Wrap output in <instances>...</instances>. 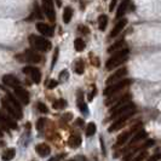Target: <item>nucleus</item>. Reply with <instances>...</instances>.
Here are the masks:
<instances>
[{
	"label": "nucleus",
	"instance_id": "f257e3e1",
	"mask_svg": "<svg viewBox=\"0 0 161 161\" xmlns=\"http://www.w3.org/2000/svg\"><path fill=\"white\" fill-rule=\"evenodd\" d=\"M1 103H3V107L5 108V110H6L12 117H15V119H17V120L23 117L22 109H21V106H19V101H16L13 97H11L9 95L8 97L1 99Z\"/></svg>",
	"mask_w": 161,
	"mask_h": 161
},
{
	"label": "nucleus",
	"instance_id": "f03ea898",
	"mask_svg": "<svg viewBox=\"0 0 161 161\" xmlns=\"http://www.w3.org/2000/svg\"><path fill=\"white\" fill-rule=\"evenodd\" d=\"M128 58V50L127 49H121L119 50L117 54H114L106 63V69L107 70H112L114 68H117V65L122 64L124 62L127 61Z\"/></svg>",
	"mask_w": 161,
	"mask_h": 161
},
{
	"label": "nucleus",
	"instance_id": "7ed1b4c3",
	"mask_svg": "<svg viewBox=\"0 0 161 161\" xmlns=\"http://www.w3.org/2000/svg\"><path fill=\"white\" fill-rule=\"evenodd\" d=\"M28 40H29V44L32 45L34 49L39 50V51L46 52V51H49L51 49V43L47 39L43 38V36H38L32 34V35L28 38Z\"/></svg>",
	"mask_w": 161,
	"mask_h": 161
},
{
	"label": "nucleus",
	"instance_id": "20e7f679",
	"mask_svg": "<svg viewBox=\"0 0 161 161\" xmlns=\"http://www.w3.org/2000/svg\"><path fill=\"white\" fill-rule=\"evenodd\" d=\"M132 84V80L131 79H121V80L117 81V82H114V84H112V85H108V87L104 91H103V93H104V96H113V95H115L117 92L119 91H121L122 89H125L126 86H128V85H131Z\"/></svg>",
	"mask_w": 161,
	"mask_h": 161
},
{
	"label": "nucleus",
	"instance_id": "39448f33",
	"mask_svg": "<svg viewBox=\"0 0 161 161\" xmlns=\"http://www.w3.org/2000/svg\"><path fill=\"white\" fill-rule=\"evenodd\" d=\"M0 127L5 131H9L10 128H17V124H16V120L15 117H12L9 113L5 114L3 112H0Z\"/></svg>",
	"mask_w": 161,
	"mask_h": 161
},
{
	"label": "nucleus",
	"instance_id": "423d86ee",
	"mask_svg": "<svg viewBox=\"0 0 161 161\" xmlns=\"http://www.w3.org/2000/svg\"><path fill=\"white\" fill-rule=\"evenodd\" d=\"M16 60L21 61V62L39 63L41 61V57H40V55L36 54L35 51H33V50H26L24 54L17 55V56H16Z\"/></svg>",
	"mask_w": 161,
	"mask_h": 161
},
{
	"label": "nucleus",
	"instance_id": "0eeeda50",
	"mask_svg": "<svg viewBox=\"0 0 161 161\" xmlns=\"http://www.w3.org/2000/svg\"><path fill=\"white\" fill-rule=\"evenodd\" d=\"M23 73L29 75V76L32 78V80L34 81L35 84H39L40 80H41V73H40V70H39L38 68H35V67L27 65V67L23 68Z\"/></svg>",
	"mask_w": 161,
	"mask_h": 161
},
{
	"label": "nucleus",
	"instance_id": "6e6552de",
	"mask_svg": "<svg viewBox=\"0 0 161 161\" xmlns=\"http://www.w3.org/2000/svg\"><path fill=\"white\" fill-rule=\"evenodd\" d=\"M43 9L45 11V15L47 16V18L55 22L56 19V13H55V8H54V3L52 0H43Z\"/></svg>",
	"mask_w": 161,
	"mask_h": 161
},
{
	"label": "nucleus",
	"instance_id": "1a4fd4ad",
	"mask_svg": "<svg viewBox=\"0 0 161 161\" xmlns=\"http://www.w3.org/2000/svg\"><path fill=\"white\" fill-rule=\"evenodd\" d=\"M139 126L141 125H137L132 127L130 131H126L124 133H121L119 137H117V144H115V147H120V145H122V144H125L127 141H128V138L134 133V132H137L138 131V128H139Z\"/></svg>",
	"mask_w": 161,
	"mask_h": 161
},
{
	"label": "nucleus",
	"instance_id": "9d476101",
	"mask_svg": "<svg viewBox=\"0 0 161 161\" xmlns=\"http://www.w3.org/2000/svg\"><path fill=\"white\" fill-rule=\"evenodd\" d=\"M126 74H127V69H126L125 67H124V68H120L119 70H117L113 75H110V76L108 78L107 81H106V84H107V85H112V84H114V82H117V81L124 79Z\"/></svg>",
	"mask_w": 161,
	"mask_h": 161
},
{
	"label": "nucleus",
	"instance_id": "9b49d317",
	"mask_svg": "<svg viewBox=\"0 0 161 161\" xmlns=\"http://www.w3.org/2000/svg\"><path fill=\"white\" fill-rule=\"evenodd\" d=\"M15 95H16V97L18 98V101H19L23 106H27L28 103H29V95H28V92L23 89V87H21V86L15 87Z\"/></svg>",
	"mask_w": 161,
	"mask_h": 161
},
{
	"label": "nucleus",
	"instance_id": "f8f14e48",
	"mask_svg": "<svg viewBox=\"0 0 161 161\" xmlns=\"http://www.w3.org/2000/svg\"><path fill=\"white\" fill-rule=\"evenodd\" d=\"M3 84L6 85V86H9V87H12V89H15L17 86H21L19 80H18L15 75H11V74H6V75L3 76Z\"/></svg>",
	"mask_w": 161,
	"mask_h": 161
},
{
	"label": "nucleus",
	"instance_id": "ddd939ff",
	"mask_svg": "<svg viewBox=\"0 0 161 161\" xmlns=\"http://www.w3.org/2000/svg\"><path fill=\"white\" fill-rule=\"evenodd\" d=\"M130 99H131V95H130V93H125V95L120 96V98L115 101V104H114L113 108L110 109V113H113L114 110H117V109H119L120 107H122L124 104L128 103V102H130Z\"/></svg>",
	"mask_w": 161,
	"mask_h": 161
},
{
	"label": "nucleus",
	"instance_id": "4468645a",
	"mask_svg": "<svg viewBox=\"0 0 161 161\" xmlns=\"http://www.w3.org/2000/svg\"><path fill=\"white\" fill-rule=\"evenodd\" d=\"M36 29L40 34H43L45 36H52L54 35V28L50 27L46 23H38L36 24Z\"/></svg>",
	"mask_w": 161,
	"mask_h": 161
},
{
	"label": "nucleus",
	"instance_id": "2eb2a0df",
	"mask_svg": "<svg viewBox=\"0 0 161 161\" xmlns=\"http://www.w3.org/2000/svg\"><path fill=\"white\" fill-rule=\"evenodd\" d=\"M126 24H127V19L125 18H122V19H120V22H117V24H115V27L113 28V30H112V33H110V38H115L120 33H121V30L126 27Z\"/></svg>",
	"mask_w": 161,
	"mask_h": 161
},
{
	"label": "nucleus",
	"instance_id": "dca6fc26",
	"mask_svg": "<svg viewBox=\"0 0 161 161\" xmlns=\"http://www.w3.org/2000/svg\"><path fill=\"white\" fill-rule=\"evenodd\" d=\"M35 150H36V153L40 155V156L45 158V156L50 155V153H51V148L49 147V144L40 143V144H38V145L35 147Z\"/></svg>",
	"mask_w": 161,
	"mask_h": 161
},
{
	"label": "nucleus",
	"instance_id": "f3484780",
	"mask_svg": "<svg viewBox=\"0 0 161 161\" xmlns=\"http://www.w3.org/2000/svg\"><path fill=\"white\" fill-rule=\"evenodd\" d=\"M68 144L70 148H78L81 144V137L78 133H73L68 139Z\"/></svg>",
	"mask_w": 161,
	"mask_h": 161
},
{
	"label": "nucleus",
	"instance_id": "a211bd4d",
	"mask_svg": "<svg viewBox=\"0 0 161 161\" xmlns=\"http://www.w3.org/2000/svg\"><path fill=\"white\" fill-rule=\"evenodd\" d=\"M124 46H125V41H124V40H119V41H117L115 44H113L108 49V52H109V54H113V52H115V51H119V50L124 49Z\"/></svg>",
	"mask_w": 161,
	"mask_h": 161
},
{
	"label": "nucleus",
	"instance_id": "6ab92c4d",
	"mask_svg": "<svg viewBox=\"0 0 161 161\" xmlns=\"http://www.w3.org/2000/svg\"><path fill=\"white\" fill-rule=\"evenodd\" d=\"M144 138H147V132H145V131H137V132H136V136L131 139V143L130 144L133 145V144H136L137 142H141Z\"/></svg>",
	"mask_w": 161,
	"mask_h": 161
},
{
	"label": "nucleus",
	"instance_id": "aec40b11",
	"mask_svg": "<svg viewBox=\"0 0 161 161\" xmlns=\"http://www.w3.org/2000/svg\"><path fill=\"white\" fill-rule=\"evenodd\" d=\"M73 17V10L72 8H65L63 11V21L64 23H69Z\"/></svg>",
	"mask_w": 161,
	"mask_h": 161
},
{
	"label": "nucleus",
	"instance_id": "412c9836",
	"mask_svg": "<svg viewBox=\"0 0 161 161\" xmlns=\"http://www.w3.org/2000/svg\"><path fill=\"white\" fill-rule=\"evenodd\" d=\"M108 24V16L107 15H101L98 18V28L101 30H106Z\"/></svg>",
	"mask_w": 161,
	"mask_h": 161
},
{
	"label": "nucleus",
	"instance_id": "4be33fe9",
	"mask_svg": "<svg viewBox=\"0 0 161 161\" xmlns=\"http://www.w3.org/2000/svg\"><path fill=\"white\" fill-rule=\"evenodd\" d=\"M15 149L13 148H11V149H6L5 152L3 153V155H1V159L3 160H11V159H13V156H15Z\"/></svg>",
	"mask_w": 161,
	"mask_h": 161
},
{
	"label": "nucleus",
	"instance_id": "5701e85b",
	"mask_svg": "<svg viewBox=\"0 0 161 161\" xmlns=\"http://www.w3.org/2000/svg\"><path fill=\"white\" fill-rule=\"evenodd\" d=\"M74 47H75V50L76 51H84V49H85V41L82 40V39H75V41H74Z\"/></svg>",
	"mask_w": 161,
	"mask_h": 161
},
{
	"label": "nucleus",
	"instance_id": "b1692460",
	"mask_svg": "<svg viewBox=\"0 0 161 161\" xmlns=\"http://www.w3.org/2000/svg\"><path fill=\"white\" fill-rule=\"evenodd\" d=\"M95 133H96V125L93 122H90L89 125H87V127H86V136L91 137V136H93Z\"/></svg>",
	"mask_w": 161,
	"mask_h": 161
},
{
	"label": "nucleus",
	"instance_id": "393cba45",
	"mask_svg": "<svg viewBox=\"0 0 161 161\" xmlns=\"http://www.w3.org/2000/svg\"><path fill=\"white\" fill-rule=\"evenodd\" d=\"M67 107V101L65 99H58L54 103L55 109H64Z\"/></svg>",
	"mask_w": 161,
	"mask_h": 161
},
{
	"label": "nucleus",
	"instance_id": "a878e982",
	"mask_svg": "<svg viewBox=\"0 0 161 161\" xmlns=\"http://www.w3.org/2000/svg\"><path fill=\"white\" fill-rule=\"evenodd\" d=\"M84 70H85L84 62H82L81 60H79L78 62L75 63V72L78 73V74H82V73H84Z\"/></svg>",
	"mask_w": 161,
	"mask_h": 161
},
{
	"label": "nucleus",
	"instance_id": "bb28decb",
	"mask_svg": "<svg viewBox=\"0 0 161 161\" xmlns=\"http://www.w3.org/2000/svg\"><path fill=\"white\" fill-rule=\"evenodd\" d=\"M126 5H127V3L124 1V3L119 6V10H117V18H120L124 16V13H125V11H126Z\"/></svg>",
	"mask_w": 161,
	"mask_h": 161
},
{
	"label": "nucleus",
	"instance_id": "cd10ccee",
	"mask_svg": "<svg viewBox=\"0 0 161 161\" xmlns=\"http://www.w3.org/2000/svg\"><path fill=\"white\" fill-rule=\"evenodd\" d=\"M78 107L80 109L82 113H87V107L85 104V102L82 101V96H79V99H78Z\"/></svg>",
	"mask_w": 161,
	"mask_h": 161
},
{
	"label": "nucleus",
	"instance_id": "c85d7f7f",
	"mask_svg": "<svg viewBox=\"0 0 161 161\" xmlns=\"http://www.w3.org/2000/svg\"><path fill=\"white\" fill-rule=\"evenodd\" d=\"M46 122H47V119H45V117L39 119V120H38V124H36V128H38V130H43Z\"/></svg>",
	"mask_w": 161,
	"mask_h": 161
},
{
	"label": "nucleus",
	"instance_id": "c756f323",
	"mask_svg": "<svg viewBox=\"0 0 161 161\" xmlns=\"http://www.w3.org/2000/svg\"><path fill=\"white\" fill-rule=\"evenodd\" d=\"M38 109H39V110H40V112H41V113H47V112H49V109H47V107H46V106H45L44 103H41V102H39V103H38Z\"/></svg>",
	"mask_w": 161,
	"mask_h": 161
},
{
	"label": "nucleus",
	"instance_id": "7c9ffc66",
	"mask_svg": "<svg viewBox=\"0 0 161 161\" xmlns=\"http://www.w3.org/2000/svg\"><path fill=\"white\" fill-rule=\"evenodd\" d=\"M46 85H47V87L49 89H55L57 85H58V81L56 80H49L47 82H46Z\"/></svg>",
	"mask_w": 161,
	"mask_h": 161
},
{
	"label": "nucleus",
	"instance_id": "2f4dec72",
	"mask_svg": "<svg viewBox=\"0 0 161 161\" xmlns=\"http://www.w3.org/2000/svg\"><path fill=\"white\" fill-rule=\"evenodd\" d=\"M68 72L67 70H63L62 73H61V75H60V79H61V81H65L67 79H68Z\"/></svg>",
	"mask_w": 161,
	"mask_h": 161
},
{
	"label": "nucleus",
	"instance_id": "473e14b6",
	"mask_svg": "<svg viewBox=\"0 0 161 161\" xmlns=\"http://www.w3.org/2000/svg\"><path fill=\"white\" fill-rule=\"evenodd\" d=\"M35 15L38 18H43V15H41V12H40V10L38 8V5L35 4Z\"/></svg>",
	"mask_w": 161,
	"mask_h": 161
},
{
	"label": "nucleus",
	"instance_id": "72a5a7b5",
	"mask_svg": "<svg viewBox=\"0 0 161 161\" xmlns=\"http://www.w3.org/2000/svg\"><path fill=\"white\" fill-rule=\"evenodd\" d=\"M117 0H113V1H112L110 6H109V11H113V10H114V8H115V5H117Z\"/></svg>",
	"mask_w": 161,
	"mask_h": 161
},
{
	"label": "nucleus",
	"instance_id": "f704fd0d",
	"mask_svg": "<svg viewBox=\"0 0 161 161\" xmlns=\"http://www.w3.org/2000/svg\"><path fill=\"white\" fill-rule=\"evenodd\" d=\"M79 30H80V32H82V33H85V34H87V33H89V29L85 27V26H80Z\"/></svg>",
	"mask_w": 161,
	"mask_h": 161
},
{
	"label": "nucleus",
	"instance_id": "c9c22d12",
	"mask_svg": "<svg viewBox=\"0 0 161 161\" xmlns=\"http://www.w3.org/2000/svg\"><path fill=\"white\" fill-rule=\"evenodd\" d=\"M57 56H58V49H56L55 50V55H54V62H52V67L55 65V63H56V60H57Z\"/></svg>",
	"mask_w": 161,
	"mask_h": 161
},
{
	"label": "nucleus",
	"instance_id": "e433bc0d",
	"mask_svg": "<svg viewBox=\"0 0 161 161\" xmlns=\"http://www.w3.org/2000/svg\"><path fill=\"white\" fill-rule=\"evenodd\" d=\"M72 117H73L72 113H65V115H64V119H65V120H70Z\"/></svg>",
	"mask_w": 161,
	"mask_h": 161
},
{
	"label": "nucleus",
	"instance_id": "4c0bfd02",
	"mask_svg": "<svg viewBox=\"0 0 161 161\" xmlns=\"http://www.w3.org/2000/svg\"><path fill=\"white\" fill-rule=\"evenodd\" d=\"M75 124H76L78 126H82V125H84V120H81V119H78V120L75 121Z\"/></svg>",
	"mask_w": 161,
	"mask_h": 161
},
{
	"label": "nucleus",
	"instance_id": "58836bf2",
	"mask_svg": "<svg viewBox=\"0 0 161 161\" xmlns=\"http://www.w3.org/2000/svg\"><path fill=\"white\" fill-rule=\"evenodd\" d=\"M145 158V152L142 153V155H139L138 158H136V160H142V159H144Z\"/></svg>",
	"mask_w": 161,
	"mask_h": 161
},
{
	"label": "nucleus",
	"instance_id": "ea45409f",
	"mask_svg": "<svg viewBox=\"0 0 161 161\" xmlns=\"http://www.w3.org/2000/svg\"><path fill=\"white\" fill-rule=\"evenodd\" d=\"M159 159H161L160 155H154V156L150 158V160H159Z\"/></svg>",
	"mask_w": 161,
	"mask_h": 161
},
{
	"label": "nucleus",
	"instance_id": "a19ab883",
	"mask_svg": "<svg viewBox=\"0 0 161 161\" xmlns=\"http://www.w3.org/2000/svg\"><path fill=\"white\" fill-rule=\"evenodd\" d=\"M1 136H3V128L0 127V137H1Z\"/></svg>",
	"mask_w": 161,
	"mask_h": 161
},
{
	"label": "nucleus",
	"instance_id": "79ce46f5",
	"mask_svg": "<svg viewBox=\"0 0 161 161\" xmlns=\"http://www.w3.org/2000/svg\"><path fill=\"white\" fill-rule=\"evenodd\" d=\"M4 144H5L4 142H0V145H4Z\"/></svg>",
	"mask_w": 161,
	"mask_h": 161
}]
</instances>
